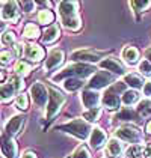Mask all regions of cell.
<instances>
[{
  "instance_id": "6da1fadb",
  "label": "cell",
  "mask_w": 151,
  "mask_h": 158,
  "mask_svg": "<svg viewBox=\"0 0 151 158\" xmlns=\"http://www.w3.org/2000/svg\"><path fill=\"white\" fill-rule=\"evenodd\" d=\"M77 2H59V14L62 18L63 27L68 30H79L80 29V18L77 15Z\"/></svg>"
},
{
  "instance_id": "7a4b0ae2",
  "label": "cell",
  "mask_w": 151,
  "mask_h": 158,
  "mask_svg": "<svg viewBox=\"0 0 151 158\" xmlns=\"http://www.w3.org/2000/svg\"><path fill=\"white\" fill-rule=\"evenodd\" d=\"M95 73V68L92 66V65H86V63H76V65H70V66H67L63 71H61V74H58L53 80L54 81H58V80H61V78H65L67 80V77H70V78H73V77H88V75H92V74Z\"/></svg>"
},
{
  "instance_id": "3957f363",
  "label": "cell",
  "mask_w": 151,
  "mask_h": 158,
  "mask_svg": "<svg viewBox=\"0 0 151 158\" xmlns=\"http://www.w3.org/2000/svg\"><path fill=\"white\" fill-rule=\"evenodd\" d=\"M59 130H61V131H65V133H68V134H73L74 137L80 139V140L86 139L88 134L92 131L91 127L88 125V122H85L83 119H76V121L68 122V123H65V125H61Z\"/></svg>"
},
{
  "instance_id": "277c9868",
  "label": "cell",
  "mask_w": 151,
  "mask_h": 158,
  "mask_svg": "<svg viewBox=\"0 0 151 158\" xmlns=\"http://www.w3.org/2000/svg\"><path fill=\"white\" fill-rule=\"evenodd\" d=\"M116 137H119L121 140H124V142H130V143H139V142H142V133L139 131L136 127H133V125H124V127H121V128H118L116 130Z\"/></svg>"
},
{
  "instance_id": "5b68a950",
  "label": "cell",
  "mask_w": 151,
  "mask_h": 158,
  "mask_svg": "<svg viewBox=\"0 0 151 158\" xmlns=\"http://www.w3.org/2000/svg\"><path fill=\"white\" fill-rule=\"evenodd\" d=\"M49 92H50V98H49L50 101H49V106H47V119L51 121L53 116L58 114L59 109L62 107L63 101H65V97H63L59 90H56V89H50Z\"/></svg>"
},
{
  "instance_id": "8992f818",
  "label": "cell",
  "mask_w": 151,
  "mask_h": 158,
  "mask_svg": "<svg viewBox=\"0 0 151 158\" xmlns=\"http://www.w3.org/2000/svg\"><path fill=\"white\" fill-rule=\"evenodd\" d=\"M30 97H32L33 102L37 104L38 107H44L47 99L50 98V95H49L45 86L42 83H33V86L30 87Z\"/></svg>"
},
{
  "instance_id": "52a82bcc",
  "label": "cell",
  "mask_w": 151,
  "mask_h": 158,
  "mask_svg": "<svg viewBox=\"0 0 151 158\" xmlns=\"http://www.w3.org/2000/svg\"><path fill=\"white\" fill-rule=\"evenodd\" d=\"M20 17L17 2H3L2 3V18L5 21H17Z\"/></svg>"
},
{
  "instance_id": "ba28073f",
  "label": "cell",
  "mask_w": 151,
  "mask_h": 158,
  "mask_svg": "<svg viewBox=\"0 0 151 158\" xmlns=\"http://www.w3.org/2000/svg\"><path fill=\"white\" fill-rule=\"evenodd\" d=\"M112 83V75L106 71H100V73L94 74L92 80L89 81V87L91 89H101V87H106Z\"/></svg>"
},
{
  "instance_id": "9c48e42d",
  "label": "cell",
  "mask_w": 151,
  "mask_h": 158,
  "mask_svg": "<svg viewBox=\"0 0 151 158\" xmlns=\"http://www.w3.org/2000/svg\"><path fill=\"white\" fill-rule=\"evenodd\" d=\"M23 122H24V118H23V116H20V114L12 116L9 121L6 122V127H5V133H6V135H9V137L17 135V134L20 133L21 127H23Z\"/></svg>"
},
{
  "instance_id": "30bf717a",
  "label": "cell",
  "mask_w": 151,
  "mask_h": 158,
  "mask_svg": "<svg viewBox=\"0 0 151 158\" xmlns=\"http://www.w3.org/2000/svg\"><path fill=\"white\" fill-rule=\"evenodd\" d=\"M115 90H116L115 87H110V89H107V90H106V94L103 95V104H104L109 110L118 109V107H119V104H121L119 97L116 95V92H115Z\"/></svg>"
},
{
  "instance_id": "8fae6325",
  "label": "cell",
  "mask_w": 151,
  "mask_h": 158,
  "mask_svg": "<svg viewBox=\"0 0 151 158\" xmlns=\"http://www.w3.org/2000/svg\"><path fill=\"white\" fill-rule=\"evenodd\" d=\"M82 102L86 109H97L100 102V94L95 90H85L82 94Z\"/></svg>"
},
{
  "instance_id": "7c38bea8",
  "label": "cell",
  "mask_w": 151,
  "mask_h": 158,
  "mask_svg": "<svg viewBox=\"0 0 151 158\" xmlns=\"http://www.w3.org/2000/svg\"><path fill=\"white\" fill-rule=\"evenodd\" d=\"M2 151H3V154L6 155V158H18V148H17V143L14 142V139L9 137V135L3 137Z\"/></svg>"
},
{
  "instance_id": "4fadbf2b",
  "label": "cell",
  "mask_w": 151,
  "mask_h": 158,
  "mask_svg": "<svg viewBox=\"0 0 151 158\" xmlns=\"http://www.w3.org/2000/svg\"><path fill=\"white\" fill-rule=\"evenodd\" d=\"M62 62H63V53L61 50H53L50 53V56H49V59L45 60L44 69H45V71H53V69H56Z\"/></svg>"
},
{
  "instance_id": "5bb4252c",
  "label": "cell",
  "mask_w": 151,
  "mask_h": 158,
  "mask_svg": "<svg viewBox=\"0 0 151 158\" xmlns=\"http://www.w3.org/2000/svg\"><path fill=\"white\" fill-rule=\"evenodd\" d=\"M100 68L106 69V71H110V73H113V74H118V75H123V74H124V66L116 60V59H113V57L101 60Z\"/></svg>"
},
{
  "instance_id": "9a60e30c",
  "label": "cell",
  "mask_w": 151,
  "mask_h": 158,
  "mask_svg": "<svg viewBox=\"0 0 151 158\" xmlns=\"http://www.w3.org/2000/svg\"><path fill=\"white\" fill-rule=\"evenodd\" d=\"M24 56H26V59H29V60H32V62H39L44 57V51H42V48L39 45L30 44V45H26Z\"/></svg>"
},
{
  "instance_id": "2e32d148",
  "label": "cell",
  "mask_w": 151,
  "mask_h": 158,
  "mask_svg": "<svg viewBox=\"0 0 151 158\" xmlns=\"http://www.w3.org/2000/svg\"><path fill=\"white\" fill-rule=\"evenodd\" d=\"M89 142H91V146H92L94 149L101 148V146L104 145V142H106V134H104V131H103L101 128H98V127H95V128L91 131Z\"/></svg>"
},
{
  "instance_id": "e0dca14e",
  "label": "cell",
  "mask_w": 151,
  "mask_h": 158,
  "mask_svg": "<svg viewBox=\"0 0 151 158\" xmlns=\"http://www.w3.org/2000/svg\"><path fill=\"white\" fill-rule=\"evenodd\" d=\"M71 57H73V60H80V62H98V59H100L98 54L86 51V50L74 51V53L71 54Z\"/></svg>"
},
{
  "instance_id": "ac0fdd59",
  "label": "cell",
  "mask_w": 151,
  "mask_h": 158,
  "mask_svg": "<svg viewBox=\"0 0 151 158\" xmlns=\"http://www.w3.org/2000/svg\"><path fill=\"white\" fill-rule=\"evenodd\" d=\"M17 92H18L17 86L14 85L12 81H9V80H8L6 83H3V85H2V101H3V102L9 101V99H11Z\"/></svg>"
},
{
  "instance_id": "d6986e66",
  "label": "cell",
  "mask_w": 151,
  "mask_h": 158,
  "mask_svg": "<svg viewBox=\"0 0 151 158\" xmlns=\"http://www.w3.org/2000/svg\"><path fill=\"white\" fill-rule=\"evenodd\" d=\"M107 154L112 158H118L123 155V143L116 139H110L107 143Z\"/></svg>"
},
{
  "instance_id": "ffe728a7",
  "label": "cell",
  "mask_w": 151,
  "mask_h": 158,
  "mask_svg": "<svg viewBox=\"0 0 151 158\" xmlns=\"http://www.w3.org/2000/svg\"><path fill=\"white\" fill-rule=\"evenodd\" d=\"M123 59L128 63V65H133L136 63L139 59V51L135 47H126L123 51Z\"/></svg>"
},
{
  "instance_id": "44dd1931",
  "label": "cell",
  "mask_w": 151,
  "mask_h": 158,
  "mask_svg": "<svg viewBox=\"0 0 151 158\" xmlns=\"http://www.w3.org/2000/svg\"><path fill=\"white\" fill-rule=\"evenodd\" d=\"M124 80H126V83L130 87H135V89H140V87L144 89V86H145L142 77L138 75V74H127L126 77H124Z\"/></svg>"
},
{
  "instance_id": "7402d4cb",
  "label": "cell",
  "mask_w": 151,
  "mask_h": 158,
  "mask_svg": "<svg viewBox=\"0 0 151 158\" xmlns=\"http://www.w3.org/2000/svg\"><path fill=\"white\" fill-rule=\"evenodd\" d=\"M59 36V27L58 26H50L49 29L44 30V35H42V41L45 44H50L53 41H56Z\"/></svg>"
},
{
  "instance_id": "603a6c76",
  "label": "cell",
  "mask_w": 151,
  "mask_h": 158,
  "mask_svg": "<svg viewBox=\"0 0 151 158\" xmlns=\"http://www.w3.org/2000/svg\"><path fill=\"white\" fill-rule=\"evenodd\" d=\"M82 86H83V81H82L80 78H67V80L63 81V87H65V90H68V92H76V90H79Z\"/></svg>"
},
{
  "instance_id": "cb8c5ba5",
  "label": "cell",
  "mask_w": 151,
  "mask_h": 158,
  "mask_svg": "<svg viewBox=\"0 0 151 158\" xmlns=\"http://www.w3.org/2000/svg\"><path fill=\"white\" fill-rule=\"evenodd\" d=\"M145 155V149L140 145H132L127 149V158H142Z\"/></svg>"
},
{
  "instance_id": "d4e9b609",
  "label": "cell",
  "mask_w": 151,
  "mask_h": 158,
  "mask_svg": "<svg viewBox=\"0 0 151 158\" xmlns=\"http://www.w3.org/2000/svg\"><path fill=\"white\" fill-rule=\"evenodd\" d=\"M53 20H54V15L49 9H42V11H39V14H38V21L41 24L47 26V24H50V23H53Z\"/></svg>"
},
{
  "instance_id": "484cf974",
  "label": "cell",
  "mask_w": 151,
  "mask_h": 158,
  "mask_svg": "<svg viewBox=\"0 0 151 158\" xmlns=\"http://www.w3.org/2000/svg\"><path fill=\"white\" fill-rule=\"evenodd\" d=\"M23 35H24V38H27V39H37V38L39 36V29H38V26H35L33 23H29V24L24 27Z\"/></svg>"
},
{
  "instance_id": "4316f807",
  "label": "cell",
  "mask_w": 151,
  "mask_h": 158,
  "mask_svg": "<svg viewBox=\"0 0 151 158\" xmlns=\"http://www.w3.org/2000/svg\"><path fill=\"white\" fill-rule=\"evenodd\" d=\"M138 99H139V94L136 90H126L123 94V102L126 106H132V104L138 102Z\"/></svg>"
},
{
  "instance_id": "83f0119b",
  "label": "cell",
  "mask_w": 151,
  "mask_h": 158,
  "mask_svg": "<svg viewBox=\"0 0 151 158\" xmlns=\"http://www.w3.org/2000/svg\"><path fill=\"white\" fill-rule=\"evenodd\" d=\"M100 113H101V110L98 109V107H97V109H89L83 113V118H85L88 122H95L97 119H98Z\"/></svg>"
},
{
  "instance_id": "f1b7e54d",
  "label": "cell",
  "mask_w": 151,
  "mask_h": 158,
  "mask_svg": "<svg viewBox=\"0 0 151 158\" xmlns=\"http://www.w3.org/2000/svg\"><path fill=\"white\" fill-rule=\"evenodd\" d=\"M135 118H136V113H135L133 110L127 109V110L119 111V113L116 114L115 119H118V121H132V119H135Z\"/></svg>"
},
{
  "instance_id": "f546056e",
  "label": "cell",
  "mask_w": 151,
  "mask_h": 158,
  "mask_svg": "<svg viewBox=\"0 0 151 158\" xmlns=\"http://www.w3.org/2000/svg\"><path fill=\"white\" fill-rule=\"evenodd\" d=\"M138 111L140 116H150L151 114V102L150 101H142L139 102V107H138Z\"/></svg>"
},
{
  "instance_id": "4dcf8cb0",
  "label": "cell",
  "mask_w": 151,
  "mask_h": 158,
  "mask_svg": "<svg viewBox=\"0 0 151 158\" xmlns=\"http://www.w3.org/2000/svg\"><path fill=\"white\" fill-rule=\"evenodd\" d=\"M15 104H17V107H18L20 110H27V107H29V99H27V95H24V94L18 95L17 99H15Z\"/></svg>"
},
{
  "instance_id": "1f68e13d",
  "label": "cell",
  "mask_w": 151,
  "mask_h": 158,
  "mask_svg": "<svg viewBox=\"0 0 151 158\" xmlns=\"http://www.w3.org/2000/svg\"><path fill=\"white\" fill-rule=\"evenodd\" d=\"M15 71H17V75H27L30 73V65H27L26 62H18L15 66Z\"/></svg>"
},
{
  "instance_id": "d6a6232c",
  "label": "cell",
  "mask_w": 151,
  "mask_h": 158,
  "mask_svg": "<svg viewBox=\"0 0 151 158\" xmlns=\"http://www.w3.org/2000/svg\"><path fill=\"white\" fill-rule=\"evenodd\" d=\"M139 71L142 75H147V77H151V63L147 59L145 60H142L139 63Z\"/></svg>"
},
{
  "instance_id": "836d02e7",
  "label": "cell",
  "mask_w": 151,
  "mask_h": 158,
  "mask_svg": "<svg viewBox=\"0 0 151 158\" xmlns=\"http://www.w3.org/2000/svg\"><path fill=\"white\" fill-rule=\"evenodd\" d=\"M130 5L135 8V11H144V9H147L148 6H151V2H147V0H135V2H132Z\"/></svg>"
},
{
  "instance_id": "e575fe53",
  "label": "cell",
  "mask_w": 151,
  "mask_h": 158,
  "mask_svg": "<svg viewBox=\"0 0 151 158\" xmlns=\"http://www.w3.org/2000/svg\"><path fill=\"white\" fill-rule=\"evenodd\" d=\"M73 158H91V155H89L88 149H86L85 146H80L74 154H73Z\"/></svg>"
},
{
  "instance_id": "d590c367",
  "label": "cell",
  "mask_w": 151,
  "mask_h": 158,
  "mask_svg": "<svg viewBox=\"0 0 151 158\" xmlns=\"http://www.w3.org/2000/svg\"><path fill=\"white\" fill-rule=\"evenodd\" d=\"M14 41H15V36H14L12 32H6V33H3L2 42H3L5 45H11V44H14Z\"/></svg>"
},
{
  "instance_id": "8d00e7d4",
  "label": "cell",
  "mask_w": 151,
  "mask_h": 158,
  "mask_svg": "<svg viewBox=\"0 0 151 158\" xmlns=\"http://www.w3.org/2000/svg\"><path fill=\"white\" fill-rule=\"evenodd\" d=\"M12 53H9L8 50H3L2 51V65L5 66V65H8V63H11L12 62Z\"/></svg>"
},
{
  "instance_id": "74e56055",
  "label": "cell",
  "mask_w": 151,
  "mask_h": 158,
  "mask_svg": "<svg viewBox=\"0 0 151 158\" xmlns=\"http://www.w3.org/2000/svg\"><path fill=\"white\" fill-rule=\"evenodd\" d=\"M18 5L23 8L24 12H32V11L35 9V3H33V2H20Z\"/></svg>"
},
{
  "instance_id": "f35d334b",
  "label": "cell",
  "mask_w": 151,
  "mask_h": 158,
  "mask_svg": "<svg viewBox=\"0 0 151 158\" xmlns=\"http://www.w3.org/2000/svg\"><path fill=\"white\" fill-rule=\"evenodd\" d=\"M142 90H144V95L145 97H151V81H147Z\"/></svg>"
},
{
  "instance_id": "ab89813d",
  "label": "cell",
  "mask_w": 151,
  "mask_h": 158,
  "mask_svg": "<svg viewBox=\"0 0 151 158\" xmlns=\"http://www.w3.org/2000/svg\"><path fill=\"white\" fill-rule=\"evenodd\" d=\"M14 48H15V54H17V56H21V51H23V45H21V44H15Z\"/></svg>"
},
{
  "instance_id": "60d3db41",
  "label": "cell",
  "mask_w": 151,
  "mask_h": 158,
  "mask_svg": "<svg viewBox=\"0 0 151 158\" xmlns=\"http://www.w3.org/2000/svg\"><path fill=\"white\" fill-rule=\"evenodd\" d=\"M145 155L151 158V142L147 145V148H145Z\"/></svg>"
},
{
  "instance_id": "b9f144b4",
  "label": "cell",
  "mask_w": 151,
  "mask_h": 158,
  "mask_svg": "<svg viewBox=\"0 0 151 158\" xmlns=\"http://www.w3.org/2000/svg\"><path fill=\"white\" fill-rule=\"evenodd\" d=\"M21 158H37V157H35V154H33V152H26Z\"/></svg>"
},
{
  "instance_id": "7bdbcfd3",
  "label": "cell",
  "mask_w": 151,
  "mask_h": 158,
  "mask_svg": "<svg viewBox=\"0 0 151 158\" xmlns=\"http://www.w3.org/2000/svg\"><path fill=\"white\" fill-rule=\"evenodd\" d=\"M145 57H147V60L151 63V48L147 50V53H145Z\"/></svg>"
},
{
  "instance_id": "ee69618b",
  "label": "cell",
  "mask_w": 151,
  "mask_h": 158,
  "mask_svg": "<svg viewBox=\"0 0 151 158\" xmlns=\"http://www.w3.org/2000/svg\"><path fill=\"white\" fill-rule=\"evenodd\" d=\"M147 131H148V133L151 134V121L148 122V123H147Z\"/></svg>"
}]
</instances>
